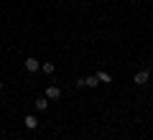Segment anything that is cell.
<instances>
[{"label": "cell", "instance_id": "277c9868", "mask_svg": "<svg viewBox=\"0 0 153 140\" xmlns=\"http://www.w3.org/2000/svg\"><path fill=\"white\" fill-rule=\"evenodd\" d=\"M26 127L28 130H36L38 127V117H36V115H26Z\"/></svg>", "mask_w": 153, "mask_h": 140}, {"label": "cell", "instance_id": "7a4b0ae2", "mask_svg": "<svg viewBox=\"0 0 153 140\" xmlns=\"http://www.w3.org/2000/svg\"><path fill=\"white\" fill-rule=\"evenodd\" d=\"M61 97V89L56 84H51V87H46V99H59Z\"/></svg>", "mask_w": 153, "mask_h": 140}, {"label": "cell", "instance_id": "3957f363", "mask_svg": "<svg viewBox=\"0 0 153 140\" xmlns=\"http://www.w3.org/2000/svg\"><path fill=\"white\" fill-rule=\"evenodd\" d=\"M38 69H41L38 59H26V71H31V74H33V71H38Z\"/></svg>", "mask_w": 153, "mask_h": 140}, {"label": "cell", "instance_id": "6da1fadb", "mask_svg": "<svg viewBox=\"0 0 153 140\" xmlns=\"http://www.w3.org/2000/svg\"><path fill=\"white\" fill-rule=\"evenodd\" d=\"M148 79H151V71H148V69H143V71H138V74L133 76V81H135L138 87H143V84H148Z\"/></svg>", "mask_w": 153, "mask_h": 140}, {"label": "cell", "instance_id": "8992f818", "mask_svg": "<svg viewBox=\"0 0 153 140\" xmlns=\"http://www.w3.org/2000/svg\"><path fill=\"white\" fill-rule=\"evenodd\" d=\"M54 61H44V64H41V71H44V74H54Z\"/></svg>", "mask_w": 153, "mask_h": 140}, {"label": "cell", "instance_id": "5b68a950", "mask_svg": "<svg viewBox=\"0 0 153 140\" xmlns=\"http://www.w3.org/2000/svg\"><path fill=\"white\" fill-rule=\"evenodd\" d=\"M82 84L84 87H97L100 79H97V76H82Z\"/></svg>", "mask_w": 153, "mask_h": 140}, {"label": "cell", "instance_id": "52a82bcc", "mask_svg": "<svg viewBox=\"0 0 153 140\" xmlns=\"http://www.w3.org/2000/svg\"><path fill=\"white\" fill-rule=\"evenodd\" d=\"M46 107H49V102H46V97L36 99V110H38V112H46Z\"/></svg>", "mask_w": 153, "mask_h": 140}, {"label": "cell", "instance_id": "ba28073f", "mask_svg": "<svg viewBox=\"0 0 153 140\" xmlns=\"http://www.w3.org/2000/svg\"><path fill=\"white\" fill-rule=\"evenodd\" d=\"M94 76H97L100 81H105V84H110V81H112V76H110L107 71H97V74H94Z\"/></svg>", "mask_w": 153, "mask_h": 140}, {"label": "cell", "instance_id": "9c48e42d", "mask_svg": "<svg viewBox=\"0 0 153 140\" xmlns=\"http://www.w3.org/2000/svg\"><path fill=\"white\" fill-rule=\"evenodd\" d=\"M0 94H3V81H0Z\"/></svg>", "mask_w": 153, "mask_h": 140}]
</instances>
